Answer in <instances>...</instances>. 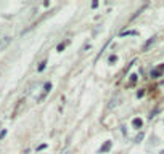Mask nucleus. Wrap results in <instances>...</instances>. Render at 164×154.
Segmentation results:
<instances>
[{
  "label": "nucleus",
  "instance_id": "1",
  "mask_svg": "<svg viewBox=\"0 0 164 154\" xmlns=\"http://www.w3.org/2000/svg\"><path fill=\"white\" fill-rule=\"evenodd\" d=\"M10 42H11V37H8V36L3 37V39H0V51L7 48L8 45H10Z\"/></svg>",
  "mask_w": 164,
  "mask_h": 154
},
{
  "label": "nucleus",
  "instance_id": "2",
  "mask_svg": "<svg viewBox=\"0 0 164 154\" xmlns=\"http://www.w3.org/2000/svg\"><path fill=\"white\" fill-rule=\"evenodd\" d=\"M110 148H111V141H106V143L103 145V148H101V152H106V151H110Z\"/></svg>",
  "mask_w": 164,
  "mask_h": 154
},
{
  "label": "nucleus",
  "instance_id": "3",
  "mask_svg": "<svg viewBox=\"0 0 164 154\" xmlns=\"http://www.w3.org/2000/svg\"><path fill=\"white\" fill-rule=\"evenodd\" d=\"M132 124H134V127H137V128H140V127H142V119H134V121H132Z\"/></svg>",
  "mask_w": 164,
  "mask_h": 154
},
{
  "label": "nucleus",
  "instance_id": "4",
  "mask_svg": "<svg viewBox=\"0 0 164 154\" xmlns=\"http://www.w3.org/2000/svg\"><path fill=\"white\" fill-rule=\"evenodd\" d=\"M162 69H164V66H161V67H158L156 71H153V72H151V77H156V76H159V74L162 72Z\"/></svg>",
  "mask_w": 164,
  "mask_h": 154
},
{
  "label": "nucleus",
  "instance_id": "5",
  "mask_svg": "<svg viewBox=\"0 0 164 154\" xmlns=\"http://www.w3.org/2000/svg\"><path fill=\"white\" fill-rule=\"evenodd\" d=\"M153 42H155V37H151V39H150V40H148V42H146V43H145V47H143V50H148V48H150V45H151V43H153Z\"/></svg>",
  "mask_w": 164,
  "mask_h": 154
},
{
  "label": "nucleus",
  "instance_id": "6",
  "mask_svg": "<svg viewBox=\"0 0 164 154\" xmlns=\"http://www.w3.org/2000/svg\"><path fill=\"white\" fill-rule=\"evenodd\" d=\"M50 88H52V84H50V82H47V84H45V87H44V92H45V93H47V92H50Z\"/></svg>",
  "mask_w": 164,
  "mask_h": 154
},
{
  "label": "nucleus",
  "instance_id": "7",
  "mask_svg": "<svg viewBox=\"0 0 164 154\" xmlns=\"http://www.w3.org/2000/svg\"><path fill=\"white\" fill-rule=\"evenodd\" d=\"M45 64H47L45 61H44V63H40V66H39V71H44V69H45Z\"/></svg>",
  "mask_w": 164,
  "mask_h": 154
},
{
  "label": "nucleus",
  "instance_id": "8",
  "mask_svg": "<svg viewBox=\"0 0 164 154\" xmlns=\"http://www.w3.org/2000/svg\"><path fill=\"white\" fill-rule=\"evenodd\" d=\"M7 135V130H2V132H0V138H2V136H5Z\"/></svg>",
  "mask_w": 164,
  "mask_h": 154
},
{
  "label": "nucleus",
  "instance_id": "9",
  "mask_svg": "<svg viewBox=\"0 0 164 154\" xmlns=\"http://www.w3.org/2000/svg\"><path fill=\"white\" fill-rule=\"evenodd\" d=\"M63 154H71V151H65Z\"/></svg>",
  "mask_w": 164,
  "mask_h": 154
}]
</instances>
